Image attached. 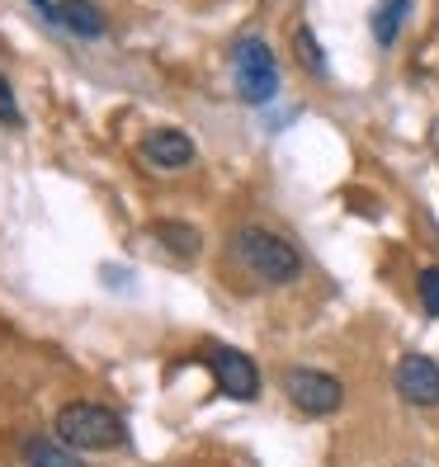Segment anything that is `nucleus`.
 <instances>
[{
    "label": "nucleus",
    "instance_id": "obj_1",
    "mask_svg": "<svg viewBox=\"0 0 439 467\" xmlns=\"http://www.w3.org/2000/svg\"><path fill=\"white\" fill-rule=\"evenodd\" d=\"M232 260L251 274L256 284H269V288L293 284L298 274H303V251L269 227H241L232 236Z\"/></svg>",
    "mask_w": 439,
    "mask_h": 467
},
{
    "label": "nucleus",
    "instance_id": "obj_2",
    "mask_svg": "<svg viewBox=\"0 0 439 467\" xmlns=\"http://www.w3.org/2000/svg\"><path fill=\"white\" fill-rule=\"evenodd\" d=\"M57 439L71 449H86V453H109V449H123L128 444V430L109 406L99 401H71L57 410Z\"/></svg>",
    "mask_w": 439,
    "mask_h": 467
},
{
    "label": "nucleus",
    "instance_id": "obj_3",
    "mask_svg": "<svg viewBox=\"0 0 439 467\" xmlns=\"http://www.w3.org/2000/svg\"><path fill=\"white\" fill-rule=\"evenodd\" d=\"M232 80H236V95L246 104H269L279 95V62H274L265 38L246 34L232 43Z\"/></svg>",
    "mask_w": 439,
    "mask_h": 467
},
{
    "label": "nucleus",
    "instance_id": "obj_4",
    "mask_svg": "<svg viewBox=\"0 0 439 467\" xmlns=\"http://www.w3.org/2000/svg\"><path fill=\"white\" fill-rule=\"evenodd\" d=\"M284 397L293 401V410H303V416H336L340 401H345V388L321 368H288L284 373Z\"/></svg>",
    "mask_w": 439,
    "mask_h": 467
},
{
    "label": "nucleus",
    "instance_id": "obj_5",
    "mask_svg": "<svg viewBox=\"0 0 439 467\" xmlns=\"http://www.w3.org/2000/svg\"><path fill=\"white\" fill-rule=\"evenodd\" d=\"M208 368H213V378H217V388H223L232 401H256L260 373H256V364H251V354L217 345V349H208Z\"/></svg>",
    "mask_w": 439,
    "mask_h": 467
},
{
    "label": "nucleus",
    "instance_id": "obj_6",
    "mask_svg": "<svg viewBox=\"0 0 439 467\" xmlns=\"http://www.w3.org/2000/svg\"><path fill=\"white\" fill-rule=\"evenodd\" d=\"M397 392L411 406H439V364L425 359V354H406L397 364Z\"/></svg>",
    "mask_w": 439,
    "mask_h": 467
},
{
    "label": "nucleus",
    "instance_id": "obj_7",
    "mask_svg": "<svg viewBox=\"0 0 439 467\" xmlns=\"http://www.w3.org/2000/svg\"><path fill=\"white\" fill-rule=\"evenodd\" d=\"M142 156L161 171H184V166H194L199 147H194V137L180 132V128H156V132L142 137Z\"/></svg>",
    "mask_w": 439,
    "mask_h": 467
},
{
    "label": "nucleus",
    "instance_id": "obj_8",
    "mask_svg": "<svg viewBox=\"0 0 439 467\" xmlns=\"http://www.w3.org/2000/svg\"><path fill=\"white\" fill-rule=\"evenodd\" d=\"M52 24H57L62 34H71V38H86V43H95V38L109 34L104 10L90 5V0H62V5H57V19H52Z\"/></svg>",
    "mask_w": 439,
    "mask_h": 467
},
{
    "label": "nucleus",
    "instance_id": "obj_9",
    "mask_svg": "<svg viewBox=\"0 0 439 467\" xmlns=\"http://www.w3.org/2000/svg\"><path fill=\"white\" fill-rule=\"evenodd\" d=\"M19 458H24V467H80V458H76V449L71 444H62V439H24V449H19Z\"/></svg>",
    "mask_w": 439,
    "mask_h": 467
},
{
    "label": "nucleus",
    "instance_id": "obj_10",
    "mask_svg": "<svg viewBox=\"0 0 439 467\" xmlns=\"http://www.w3.org/2000/svg\"><path fill=\"white\" fill-rule=\"evenodd\" d=\"M152 232H156V241L166 245L171 255H180V260H194L199 255V232L189 227V223H180V217H161Z\"/></svg>",
    "mask_w": 439,
    "mask_h": 467
},
{
    "label": "nucleus",
    "instance_id": "obj_11",
    "mask_svg": "<svg viewBox=\"0 0 439 467\" xmlns=\"http://www.w3.org/2000/svg\"><path fill=\"white\" fill-rule=\"evenodd\" d=\"M406 15H411V0H378V10H373V43L378 47H392L402 38Z\"/></svg>",
    "mask_w": 439,
    "mask_h": 467
},
{
    "label": "nucleus",
    "instance_id": "obj_12",
    "mask_svg": "<svg viewBox=\"0 0 439 467\" xmlns=\"http://www.w3.org/2000/svg\"><path fill=\"white\" fill-rule=\"evenodd\" d=\"M293 52H298V62L308 67V76H317V80L331 76V62H326V52H321V43H317V34L308 29V24L293 34Z\"/></svg>",
    "mask_w": 439,
    "mask_h": 467
},
{
    "label": "nucleus",
    "instance_id": "obj_13",
    "mask_svg": "<svg viewBox=\"0 0 439 467\" xmlns=\"http://www.w3.org/2000/svg\"><path fill=\"white\" fill-rule=\"evenodd\" d=\"M416 288H421V307H425L430 317H439V269H421Z\"/></svg>",
    "mask_w": 439,
    "mask_h": 467
},
{
    "label": "nucleus",
    "instance_id": "obj_14",
    "mask_svg": "<svg viewBox=\"0 0 439 467\" xmlns=\"http://www.w3.org/2000/svg\"><path fill=\"white\" fill-rule=\"evenodd\" d=\"M0 123H5V128H19V123H24L19 99H15V90H10V80H5V76H0Z\"/></svg>",
    "mask_w": 439,
    "mask_h": 467
},
{
    "label": "nucleus",
    "instance_id": "obj_15",
    "mask_svg": "<svg viewBox=\"0 0 439 467\" xmlns=\"http://www.w3.org/2000/svg\"><path fill=\"white\" fill-rule=\"evenodd\" d=\"M29 5H34V10H38V15L47 19V24H52V19H57V5H52V0H29Z\"/></svg>",
    "mask_w": 439,
    "mask_h": 467
}]
</instances>
